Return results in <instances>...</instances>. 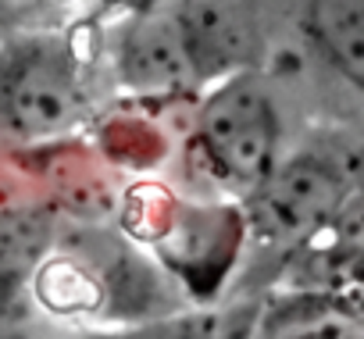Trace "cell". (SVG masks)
I'll use <instances>...</instances> for the list:
<instances>
[{
  "label": "cell",
  "instance_id": "cell-2",
  "mask_svg": "<svg viewBox=\"0 0 364 339\" xmlns=\"http://www.w3.org/2000/svg\"><path fill=\"white\" fill-rule=\"evenodd\" d=\"M264 68L296 97L311 125L364 118V0H261Z\"/></svg>",
  "mask_w": 364,
  "mask_h": 339
},
{
  "label": "cell",
  "instance_id": "cell-5",
  "mask_svg": "<svg viewBox=\"0 0 364 339\" xmlns=\"http://www.w3.org/2000/svg\"><path fill=\"white\" fill-rule=\"evenodd\" d=\"M339 136H343V161H346L353 200L364 204V118H357L350 125H339Z\"/></svg>",
  "mask_w": 364,
  "mask_h": 339
},
{
  "label": "cell",
  "instance_id": "cell-1",
  "mask_svg": "<svg viewBox=\"0 0 364 339\" xmlns=\"http://www.w3.org/2000/svg\"><path fill=\"white\" fill-rule=\"evenodd\" d=\"M307 129L296 97L268 68H250L193 100L190 157L204 183L250 200Z\"/></svg>",
  "mask_w": 364,
  "mask_h": 339
},
{
  "label": "cell",
  "instance_id": "cell-6",
  "mask_svg": "<svg viewBox=\"0 0 364 339\" xmlns=\"http://www.w3.org/2000/svg\"><path fill=\"white\" fill-rule=\"evenodd\" d=\"M15 22H18V4H15V0H0V40L18 29Z\"/></svg>",
  "mask_w": 364,
  "mask_h": 339
},
{
  "label": "cell",
  "instance_id": "cell-4",
  "mask_svg": "<svg viewBox=\"0 0 364 339\" xmlns=\"http://www.w3.org/2000/svg\"><path fill=\"white\" fill-rule=\"evenodd\" d=\"M58 236L54 222L40 208H4L0 211V321L11 318L50 257Z\"/></svg>",
  "mask_w": 364,
  "mask_h": 339
},
{
  "label": "cell",
  "instance_id": "cell-3",
  "mask_svg": "<svg viewBox=\"0 0 364 339\" xmlns=\"http://www.w3.org/2000/svg\"><path fill=\"white\" fill-rule=\"evenodd\" d=\"M97 58L75 33L15 29L0 40V139L58 143L93 118Z\"/></svg>",
  "mask_w": 364,
  "mask_h": 339
}]
</instances>
